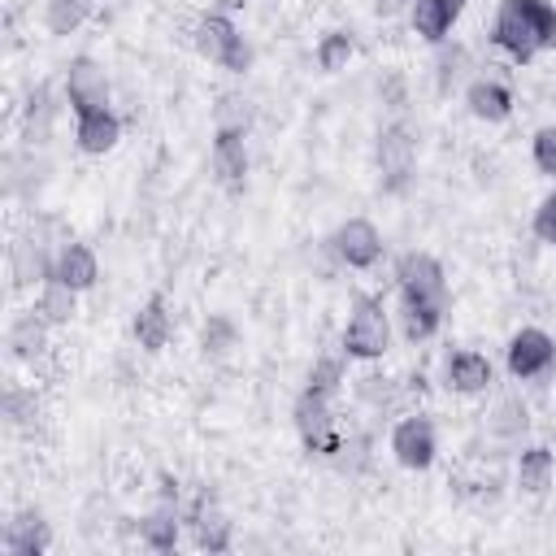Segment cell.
Wrapping results in <instances>:
<instances>
[{
	"label": "cell",
	"instance_id": "obj_26",
	"mask_svg": "<svg viewBox=\"0 0 556 556\" xmlns=\"http://www.w3.org/2000/svg\"><path fill=\"white\" fill-rule=\"evenodd\" d=\"M352 52H356V43H352L348 30H326V35L317 39V70H321V74H339V70L352 61Z\"/></svg>",
	"mask_w": 556,
	"mask_h": 556
},
{
	"label": "cell",
	"instance_id": "obj_31",
	"mask_svg": "<svg viewBox=\"0 0 556 556\" xmlns=\"http://www.w3.org/2000/svg\"><path fill=\"white\" fill-rule=\"evenodd\" d=\"M530 226H534V239H539V243H556V191H547V195L539 200Z\"/></svg>",
	"mask_w": 556,
	"mask_h": 556
},
{
	"label": "cell",
	"instance_id": "obj_10",
	"mask_svg": "<svg viewBox=\"0 0 556 556\" xmlns=\"http://www.w3.org/2000/svg\"><path fill=\"white\" fill-rule=\"evenodd\" d=\"M65 100H70L74 113L109 104V78H104V65L91 61V56H74L70 70H65Z\"/></svg>",
	"mask_w": 556,
	"mask_h": 556
},
{
	"label": "cell",
	"instance_id": "obj_4",
	"mask_svg": "<svg viewBox=\"0 0 556 556\" xmlns=\"http://www.w3.org/2000/svg\"><path fill=\"white\" fill-rule=\"evenodd\" d=\"M295 430L304 439L308 452H339V434H334V408H330V391H317V387H304L295 408Z\"/></svg>",
	"mask_w": 556,
	"mask_h": 556
},
{
	"label": "cell",
	"instance_id": "obj_22",
	"mask_svg": "<svg viewBox=\"0 0 556 556\" xmlns=\"http://www.w3.org/2000/svg\"><path fill=\"white\" fill-rule=\"evenodd\" d=\"M200 348H204V356H208V361L230 356V352L239 348V326H235L226 313H213V317L200 326Z\"/></svg>",
	"mask_w": 556,
	"mask_h": 556
},
{
	"label": "cell",
	"instance_id": "obj_16",
	"mask_svg": "<svg viewBox=\"0 0 556 556\" xmlns=\"http://www.w3.org/2000/svg\"><path fill=\"white\" fill-rule=\"evenodd\" d=\"M35 313H39L48 326H70V321H74V313H78V291H74L65 278L48 274V278L39 282V295H35Z\"/></svg>",
	"mask_w": 556,
	"mask_h": 556
},
{
	"label": "cell",
	"instance_id": "obj_12",
	"mask_svg": "<svg viewBox=\"0 0 556 556\" xmlns=\"http://www.w3.org/2000/svg\"><path fill=\"white\" fill-rule=\"evenodd\" d=\"M443 378H447V387H452L456 395H482V391L495 382V369H491V361H486L482 352L460 348V352H452V356L443 361Z\"/></svg>",
	"mask_w": 556,
	"mask_h": 556
},
{
	"label": "cell",
	"instance_id": "obj_14",
	"mask_svg": "<svg viewBox=\"0 0 556 556\" xmlns=\"http://www.w3.org/2000/svg\"><path fill=\"white\" fill-rule=\"evenodd\" d=\"M465 13V0H413V30L426 43H443L456 26V17Z\"/></svg>",
	"mask_w": 556,
	"mask_h": 556
},
{
	"label": "cell",
	"instance_id": "obj_13",
	"mask_svg": "<svg viewBox=\"0 0 556 556\" xmlns=\"http://www.w3.org/2000/svg\"><path fill=\"white\" fill-rule=\"evenodd\" d=\"M465 109H469V117H478V122H486V126L508 122V113H513V91H508L504 83H495V78H473V83L465 87Z\"/></svg>",
	"mask_w": 556,
	"mask_h": 556
},
{
	"label": "cell",
	"instance_id": "obj_8",
	"mask_svg": "<svg viewBox=\"0 0 556 556\" xmlns=\"http://www.w3.org/2000/svg\"><path fill=\"white\" fill-rule=\"evenodd\" d=\"M330 248H334V256H339L348 269H369V265H378V256H382V230H378L369 217H348V222L330 235Z\"/></svg>",
	"mask_w": 556,
	"mask_h": 556
},
{
	"label": "cell",
	"instance_id": "obj_28",
	"mask_svg": "<svg viewBox=\"0 0 556 556\" xmlns=\"http://www.w3.org/2000/svg\"><path fill=\"white\" fill-rule=\"evenodd\" d=\"M530 156H534V169H539L543 178H556V126H539V130H534Z\"/></svg>",
	"mask_w": 556,
	"mask_h": 556
},
{
	"label": "cell",
	"instance_id": "obj_5",
	"mask_svg": "<svg viewBox=\"0 0 556 556\" xmlns=\"http://www.w3.org/2000/svg\"><path fill=\"white\" fill-rule=\"evenodd\" d=\"M395 282L400 300H426V304H447V278L443 265L430 252H404L395 261Z\"/></svg>",
	"mask_w": 556,
	"mask_h": 556
},
{
	"label": "cell",
	"instance_id": "obj_30",
	"mask_svg": "<svg viewBox=\"0 0 556 556\" xmlns=\"http://www.w3.org/2000/svg\"><path fill=\"white\" fill-rule=\"evenodd\" d=\"M339 382H343V356H321V361L308 369V387H317V391H330V395H334Z\"/></svg>",
	"mask_w": 556,
	"mask_h": 556
},
{
	"label": "cell",
	"instance_id": "obj_19",
	"mask_svg": "<svg viewBox=\"0 0 556 556\" xmlns=\"http://www.w3.org/2000/svg\"><path fill=\"white\" fill-rule=\"evenodd\" d=\"M552 473H556V460H552V452L547 447H526L521 456H517V486L526 491V495H543L547 486H552Z\"/></svg>",
	"mask_w": 556,
	"mask_h": 556
},
{
	"label": "cell",
	"instance_id": "obj_27",
	"mask_svg": "<svg viewBox=\"0 0 556 556\" xmlns=\"http://www.w3.org/2000/svg\"><path fill=\"white\" fill-rule=\"evenodd\" d=\"M195 543L208 547V552H226L230 547V521L217 513V508H204L195 517Z\"/></svg>",
	"mask_w": 556,
	"mask_h": 556
},
{
	"label": "cell",
	"instance_id": "obj_29",
	"mask_svg": "<svg viewBox=\"0 0 556 556\" xmlns=\"http://www.w3.org/2000/svg\"><path fill=\"white\" fill-rule=\"evenodd\" d=\"M248 117H252V109H248L243 96H222V104H217V130L222 126L226 130H248Z\"/></svg>",
	"mask_w": 556,
	"mask_h": 556
},
{
	"label": "cell",
	"instance_id": "obj_11",
	"mask_svg": "<svg viewBox=\"0 0 556 556\" xmlns=\"http://www.w3.org/2000/svg\"><path fill=\"white\" fill-rule=\"evenodd\" d=\"M74 117H78V122H74V139H78V148H83L87 156H104V152L117 148L122 122H117V113H113L109 104L83 109V113H74Z\"/></svg>",
	"mask_w": 556,
	"mask_h": 556
},
{
	"label": "cell",
	"instance_id": "obj_3",
	"mask_svg": "<svg viewBox=\"0 0 556 556\" xmlns=\"http://www.w3.org/2000/svg\"><path fill=\"white\" fill-rule=\"evenodd\" d=\"M191 39H195V52H200L204 61H213V65H222V70H230V74H243V70L252 65V48L243 43L239 26H235L226 13H204V17L195 22Z\"/></svg>",
	"mask_w": 556,
	"mask_h": 556
},
{
	"label": "cell",
	"instance_id": "obj_1",
	"mask_svg": "<svg viewBox=\"0 0 556 556\" xmlns=\"http://www.w3.org/2000/svg\"><path fill=\"white\" fill-rule=\"evenodd\" d=\"M491 43L513 61H534L556 48V9L547 0H500Z\"/></svg>",
	"mask_w": 556,
	"mask_h": 556
},
{
	"label": "cell",
	"instance_id": "obj_7",
	"mask_svg": "<svg viewBox=\"0 0 556 556\" xmlns=\"http://www.w3.org/2000/svg\"><path fill=\"white\" fill-rule=\"evenodd\" d=\"M504 365H508L513 378H543V374L556 365V343H552V334L539 330V326H521V330L508 339V348H504Z\"/></svg>",
	"mask_w": 556,
	"mask_h": 556
},
{
	"label": "cell",
	"instance_id": "obj_20",
	"mask_svg": "<svg viewBox=\"0 0 556 556\" xmlns=\"http://www.w3.org/2000/svg\"><path fill=\"white\" fill-rule=\"evenodd\" d=\"M9 348H13L17 361H35V356L48 348V321H43L35 308L22 313V317L9 326Z\"/></svg>",
	"mask_w": 556,
	"mask_h": 556
},
{
	"label": "cell",
	"instance_id": "obj_18",
	"mask_svg": "<svg viewBox=\"0 0 556 556\" xmlns=\"http://www.w3.org/2000/svg\"><path fill=\"white\" fill-rule=\"evenodd\" d=\"M169 334H174V321L165 313V300L161 295H148L139 304V313H135V339H139V348L143 352H161L169 343Z\"/></svg>",
	"mask_w": 556,
	"mask_h": 556
},
{
	"label": "cell",
	"instance_id": "obj_6",
	"mask_svg": "<svg viewBox=\"0 0 556 556\" xmlns=\"http://www.w3.org/2000/svg\"><path fill=\"white\" fill-rule=\"evenodd\" d=\"M391 456L404 465V469H430L434 456H439V434H434V421L421 417V413H408L391 426Z\"/></svg>",
	"mask_w": 556,
	"mask_h": 556
},
{
	"label": "cell",
	"instance_id": "obj_21",
	"mask_svg": "<svg viewBox=\"0 0 556 556\" xmlns=\"http://www.w3.org/2000/svg\"><path fill=\"white\" fill-rule=\"evenodd\" d=\"M443 321V304H426V300H400V330L408 343H421L439 330Z\"/></svg>",
	"mask_w": 556,
	"mask_h": 556
},
{
	"label": "cell",
	"instance_id": "obj_9",
	"mask_svg": "<svg viewBox=\"0 0 556 556\" xmlns=\"http://www.w3.org/2000/svg\"><path fill=\"white\" fill-rule=\"evenodd\" d=\"M413 165H417L413 135L404 126H387L378 135V174H382V187L387 191H404V182L413 178Z\"/></svg>",
	"mask_w": 556,
	"mask_h": 556
},
{
	"label": "cell",
	"instance_id": "obj_32",
	"mask_svg": "<svg viewBox=\"0 0 556 556\" xmlns=\"http://www.w3.org/2000/svg\"><path fill=\"white\" fill-rule=\"evenodd\" d=\"M495 417H504V421H495V430H500V434L526 430V408H521V404H513V400H508V404H500V413H495Z\"/></svg>",
	"mask_w": 556,
	"mask_h": 556
},
{
	"label": "cell",
	"instance_id": "obj_25",
	"mask_svg": "<svg viewBox=\"0 0 556 556\" xmlns=\"http://www.w3.org/2000/svg\"><path fill=\"white\" fill-rule=\"evenodd\" d=\"M4 547H9L13 556H39V552L48 547V526L39 521V513H35V517H22V521H13V526H9V539H4Z\"/></svg>",
	"mask_w": 556,
	"mask_h": 556
},
{
	"label": "cell",
	"instance_id": "obj_2",
	"mask_svg": "<svg viewBox=\"0 0 556 556\" xmlns=\"http://www.w3.org/2000/svg\"><path fill=\"white\" fill-rule=\"evenodd\" d=\"M391 348V317L378 295H356L348 326H343V356L352 361H382Z\"/></svg>",
	"mask_w": 556,
	"mask_h": 556
},
{
	"label": "cell",
	"instance_id": "obj_23",
	"mask_svg": "<svg viewBox=\"0 0 556 556\" xmlns=\"http://www.w3.org/2000/svg\"><path fill=\"white\" fill-rule=\"evenodd\" d=\"M91 17L87 0H43V26L48 35H74Z\"/></svg>",
	"mask_w": 556,
	"mask_h": 556
},
{
	"label": "cell",
	"instance_id": "obj_17",
	"mask_svg": "<svg viewBox=\"0 0 556 556\" xmlns=\"http://www.w3.org/2000/svg\"><path fill=\"white\" fill-rule=\"evenodd\" d=\"M213 169H217V178L222 182H230V187H239L243 182V174H248V139H243V130H217L213 135Z\"/></svg>",
	"mask_w": 556,
	"mask_h": 556
},
{
	"label": "cell",
	"instance_id": "obj_15",
	"mask_svg": "<svg viewBox=\"0 0 556 556\" xmlns=\"http://www.w3.org/2000/svg\"><path fill=\"white\" fill-rule=\"evenodd\" d=\"M52 274L65 278L74 291H91L96 278H100V265H96V252H91L87 243H74V239H70V243L52 256Z\"/></svg>",
	"mask_w": 556,
	"mask_h": 556
},
{
	"label": "cell",
	"instance_id": "obj_24",
	"mask_svg": "<svg viewBox=\"0 0 556 556\" xmlns=\"http://www.w3.org/2000/svg\"><path fill=\"white\" fill-rule=\"evenodd\" d=\"M139 534H143V543H148V547H156V552H169V547L178 543V513H174L169 504L152 508V513L139 521Z\"/></svg>",
	"mask_w": 556,
	"mask_h": 556
}]
</instances>
